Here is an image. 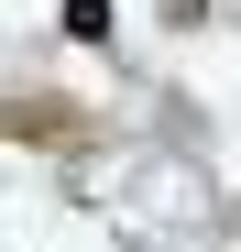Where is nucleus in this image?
Instances as JSON below:
<instances>
[{"mask_svg":"<svg viewBox=\"0 0 241 252\" xmlns=\"http://www.w3.org/2000/svg\"><path fill=\"white\" fill-rule=\"evenodd\" d=\"M0 132H22V143H55V154H77V143L99 132V121L77 110V99H0Z\"/></svg>","mask_w":241,"mask_h":252,"instance_id":"f257e3e1","label":"nucleus"},{"mask_svg":"<svg viewBox=\"0 0 241 252\" xmlns=\"http://www.w3.org/2000/svg\"><path fill=\"white\" fill-rule=\"evenodd\" d=\"M55 22H66V44H110V33H120V11H110V0H66Z\"/></svg>","mask_w":241,"mask_h":252,"instance_id":"f03ea898","label":"nucleus"}]
</instances>
